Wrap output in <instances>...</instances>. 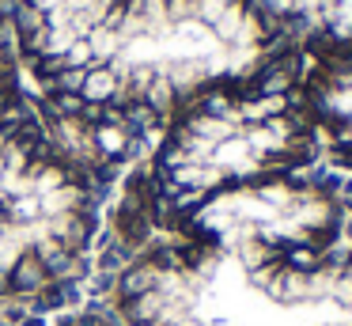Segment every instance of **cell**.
I'll return each instance as SVG.
<instances>
[{
  "instance_id": "6da1fadb",
  "label": "cell",
  "mask_w": 352,
  "mask_h": 326,
  "mask_svg": "<svg viewBox=\"0 0 352 326\" xmlns=\"http://www.w3.org/2000/svg\"><path fill=\"white\" fill-rule=\"evenodd\" d=\"M122 326H352V250L182 232L118 281Z\"/></svg>"
},
{
  "instance_id": "7a4b0ae2",
  "label": "cell",
  "mask_w": 352,
  "mask_h": 326,
  "mask_svg": "<svg viewBox=\"0 0 352 326\" xmlns=\"http://www.w3.org/2000/svg\"><path fill=\"white\" fill-rule=\"evenodd\" d=\"M307 156L311 129L280 83L208 88L186 103L163 141L160 182L175 205H197L220 190L280 179Z\"/></svg>"
},
{
  "instance_id": "3957f363",
  "label": "cell",
  "mask_w": 352,
  "mask_h": 326,
  "mask_svg": "<svg viewBox=\"0 0 352 326\" xmlns=\"http://www.w3.org/2000/svg\"><path fill=\"white\" fill-rule=\"evenodd\" d=\"M307 114L329 133L333 148L352 159V38L333 42L307 76Z\"/></svg>"
}]
</instances>
